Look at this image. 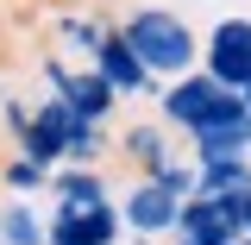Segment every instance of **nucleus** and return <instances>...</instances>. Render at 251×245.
Wrapping results in <instances>:
<instances>
[{"instance_id":"f257e3e1","label":"nucleus","mask_w":251,"mask_h":245,"mask_svg":"<svg viewBox=\"0 0 251 245\" xmlns=\"http://www.w3.org/2000/svg\"><path fill=\"white\" fill-rule=\"evenodd\" d=\"M113 31H120L126 51L145 63V76H151L157 88L176 82V76H188L195 57H201V31L188 26L182 13H170V6H132Z\"/></svg>"},{"instance_id":"f03ea898","label":"nucleus","mask_w":251,"mask_h":245,"mask_svg":"<svg viewBox=\"0 0 251 245\" xmlns=\"http://www.w3.org/2000/svg\"><path fill=\"white\" fill-rule=\"evenodd\" d=\"M195 69L201 76H214L226 94H239L251 82V19H220L207 38H201V57H195Z\"/></svg>"},{"instance_id":"7ed1b4c3","label":"nucleus","mask_w":251,"mask_h":245,"mask_svg":"<svg viewBox=\"0 0 251 245\" xmlns=\"http://www.w3.org/2000/svg\"><path fill=\"white\" fill-rule=\"evenodd\" d=\"M44 76H50V88H57L50 101H63L75 120H88V126H107V120H113L120 94L107 88L88 63H63V57H50V63H44Z\"/></svg>"},{"instance_id":"20e7f679","label":"nucleus","mask_w":251,"mask_h":245,"mask_svg":"<svg viewBox=\"0 0 251 245\" xmlns=\"http://www.w3.org/2000/svg\"><path fill=\"white\" fill-rule=\"evenodd\" d=\"M220 101H226V88H220L214 76L188 69V76H176V82L157 88V126H163V132H195Z\"/></svg>"},{"instance_id":"39448f33","label":"nucleus","mask_w":251,"mask_h":245,"mask_svg":"<svg viewBox=\"0 0 251 245\" xmlns=\"http://www.w3.org/2000/svg\"><path fill=\"white\" fill-rule=\"evenodd\" d=\"M188 145H195V157L188 163H214V157H251V113L239 94H226L207 120L195 126V132H182Z\"/></svg>"},{"instance_id":"423d86ee","label":"nucleus","mask_w":251,"mask_h":245,"mask_svg":"<svg viewBox=\"0 0 251 245\" xmlns=\"http://www.w3.org/2000/svg\"><path fill=\"white\" fill-rule=\"evenodd\" d=\"M239 201L245 195H188L182 201V214H176V245H232V239H245L239 233Z\"/></svg>"},{"instance_id":"0eeeda50","label":"nucleus","mask_w":251,"mask_h":245,"mask_svg":"<svg viewBox=\"0 0 251 245\" xmlns=\"http://www.w3.org/2000/svg\"><path fill=\"white\" fill-rule=\"evenodd\" d=\"M88 69H94V76H100V82H107L113 94H120V101H138V94H157V82L145 76V63H138V57H132V51L120 44V31H113V26H107V38H100V44H94Z\"/></svg>"},{"instance_id":"6e6552de","label":"nucleus","mask_w":251,"mask_h":245,"mask_svg":"<svg viewBox=\"0 0 251 245\" xmlns=\"http://www.w3.org/2000/svg\"><path fill=\"white\" fill-rule=\"evenodd\" d=\"M176 214H182V201H176L163 183H151V176H145V183H132V189H126L120 226H132L138 239H157V233H170V226H176Z\"/></svg>"},{"instance_id":"1a4fd4ad","label":"nucleus","mask_w":251,"mask_h":245,"mask_svg":"<svg viewBox=\"0 0 251 245\" xmlns=\"http://www.w3.org/2000/svg\"><path fill=\"white\" fill-rule=\"evenodd\" d=\"M44 239L50 245H113L120 239V208L113 201H100V208H57Z\"/></svg>"},{"instance_id":"9d476101","label":"nucleus","mask_w":251,"mask_h":245,"mask_svg":"<svg viewBox=\"0 0 251 245\" xmlns=\"http://www.w3.org/2000/svg\"><path fill=\"white\" fill-rule=\"evenodd\" d=\"M251 189V157H214V163H195V195H245Z\"/></svg>"},{"instance_id":"9b49d317","label":"nucleus","mask_w":251,"mask_h":245,"mask_svg":"<svg viewBox=\"0 0 251 245\" xmlns=\"http://www.w3.org/2000/svg\"><path fill=\"white\" fill-rule=\"evenodd\" d=\"M50 189H57V208H100V201H113L107 183H100V170H50Z\"/></svg>"},{"instance_id":"f8f14e48","label":"nucleus","mask_w":251,"mask_h":245,"mask_svg":"<svg viewBox=\"0 0 251 245\" xmlns=\"http://www.w3.org/2000/svg\"><path fill=\"white\" fill-rule=\"evenodd\" d=\"M120 145H126V157H132L145 176H151L163 157H176V151H170V132H163L157 120H151V126H126V138H120Z\"/></svg>"},{"instance_id":"ddd939ff","label":"nucleus","mask_w":251,"mask_h":245,"mask_svg":"<svg viewBox=\"0 0 251 245\" xmlns=\"http://www.w3.org/2000/svg\"><path fill=\"white\" fill-rule=\"evenodd\" d=\"M100 38H107V26L88 19V13H63V19H57V44L69 51V57H82V63L94 57V44H100ZM69 57H63V63H69Z\"/></svg>"},{"instance_id":"4468645a","label":"nucleus","mask_w":251,"mask_h":245,"mask_svg":"<svg viewBox=\"0 0 251 245\" xmlns=\"http://www.w3.org/2000/svg\"><path fill=\"white\" fill-rule=\"evenodd\" d=\"M0 239L6 245H44V226H38L31 208H6V214H0Z\"/></svg>"},{"instance_id":"2eb2a0df","label":"nucleus","mask_w":251,"mask_h":245,"mask_svg":"<svg viewBox=\"0 0 251 245\" xmlns=\"http://www.w3.org/2000/svg\"><path fill=\"white\" fill-rule=\"evenodd\" d=\"M6 183L13 189H38V183H50V170L31 163V157H13V163H6Z\"/></svg>"},{"instance_id":"dca6fc26","label":"nucleus","mask_w":251,"mask_h":245,"mask_svg":"<svg viewBox=\"0 0 251 245\" xmlns=\"http://www.w3.org/2000/svg\"><path fill=\"white\" fill-rule=\"evenodd\" d=\"M239 233L251 239V189H245V201H239Z\"/></svg>"},{"instance_id":"f3484780","label":"nucleus","mask_w":251,"mask_h":245,"mask_svg":"<svg viewBox=\"0 0 251 245\" xmlns=\"http://www.w3.org/2000/svg\"><path fill=\"white\" fill-rule=\"evenodd\" d=\"M239 101H245V113H251V82H245V88H239Z\"/></svg>"},{"instance_id":"a211bd4d","label":"nucleus","mask_w":251,"mask_h":245,"mask_svg":"<svg viewBox=\"0 0 251 245\" xmlns=\"http://www.w3.org/2000/svg\"><path fill=\"white\" fill-rule=\"evenodd\" d=\"M138 245H157V239H138Z\"/></svg>"}]
</instances>
